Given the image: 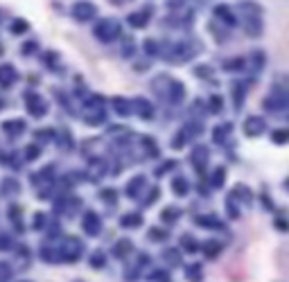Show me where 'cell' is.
Listing matches in <instances>:
<instances>
[{"instance_id":"obj_31","label":"cell","mask_w":289,"mask_h":282,"mask_svg":"<svg viewBox=\"0 0 289 282\" xmlns=\"http://www.w3.org/2000/svg\"><path fill=\"white\" fill-rule=\"evenodd\" d=\"M163 257H165L169 264H181V251L179 248H167V251L163 253Z\"/></svg>"},{"instance_id":"obj_10","label":"cell","mask_w":289,"mask_h":282,"mask_svg":"<svg viewBox=\"0 0 289 282\" xmlns=\"http://www.w3.org/2000/svg\"><path fill=\"white\" fill-rule=\"evenodd\" d=\"M215 18L222 21L226 27H235L237 25V14L228 7V5H217V7H215Z\"/></svg>"},{"instance_id":"obj_37","label":"cell","mask_w":289,"mask_h":282,"mask_svg":"<svg viewBox=\"0 0 289 282\" xmlns=\"http://www.w3.org/2000/svg\"><path fill=\"white\" fill-rule=\"evenodd\" d=\"M5 131H7V133H21L23 131V122L21 120H14L11 124H5Z\"/></svg>"},{"instance_id":"obj_39","label":"cell","mask_w":289,"mask_h":282,"mask_svg":"<svg viewBox=\"0 0 289 282\" xmlns=\"http://www.w3.org/2000/svg\"><path fill=\"white\" fill-rule=\"evenodd\" d=\"M149 237H151V239H165L167 233H165V230H161V228H151L149 230Z\"/></svg>"},{"instance_id":"obj_32","label":"cell","mask_w":289,"mask_h":282,"mask_svg":"<svg viewBox=\"0 0 289 282\" xmlns=\"http://www.w3.org/2000/svg\"><path fill=\"white\" fill-rule=\"evenodd\" d=\"M185 143H188V131H179L172 140V149H183Z\"/></svg>"},{"instance_id":"obj_6","label":"cell","mask_w":289,"mask_h":282,"mask_svg":"<svg viewBox=\"0 0 289 282\" xmlns=\"http://www.w3.org/2000/svg\"><path fill=\"white\" fill-rule=\"evenodd\" d=\"M161 97H165L169 104H181V102L185 99V86L181 82H177V79H167V86L165 90L161 93Z\"/></svg>"},{"instance_id":"obj_21","label":"cell","mask_w":289,"mask_h":282,"mask_svg":"<svg viewBox=\"0 0 289 282\" xmlns=\"http://www.w3.org/2000/svg\"><path fill=\"white\" fill-rule=\"evenodd\" d=\"M222 253V244L219 241H203V255L206 257H217Z\"/></svg>"},{"instance_id":"obj_43","label":"cell","mask_w":289,"mask_h":282,"mask_svg":"<svg viewBox=\"0 0 289 282\" xmlns=\"http://www.w3.org/2000/svg\"><path fill=\"white\" fill-rule=\"evenodd\" d=\"M195 75H197V77H210V70H208V66H199V68L195 70Z\"/></svg>"},{"instance_id":"obj_26","label":"cell","mask_w":289,"mask_h":282,"mask_svg":"<svg viewBox=\"0 0 289 282\" xmlns=\"http://www.w3.org/2000/svg\"><path fill=\"white\" fill-rule=\"evenodd\" d=\"M271 140H274L276 145L289 143V129H276V131H271Z\"/></svg>"},{"instance_id":"obj_12","label":"cell","mask_w":289,"mask_h":282,"mask_svg":"<svg viewBox=\"0 0 289 282\" xmlns=\"http://www.w3.org/2000/svg\"><path fill=\"white\" fill-rule=\"evenodd\" d=\"M246 93H248V84L246 82H235L233 84V106L235 111H240L244 106V99H246Z\"/></svg>"},{"instance_id":"obj_36","label":"cell","mask_w":289,"mask_h":282,"mask_svg":"<svg viewBox=\"0 0 289 282\" xmlns=\"http://www.w3.org/2000/svg\"><path fill=\"white\" fill-rule=\"evenodd\" d=\"M143 147L149 151L151 156H156V145H154V138H151V135H145L143 138Z\"/></svg>"},{"instance_id":"obj_29","label":"cell","mask_w":289,"mask_h":282,"mask_svg":"<svg viewBox=\"0 0 289 282\" xmlns=\"http://www.w3.org/2000/svg\"><path fill=\"white\" fill-rule=\"evenodd\" d=\"M131 248H133V244H131V241H129V239L118 241V244H115V255H118V257H124L129 251H131Z\"/></svg>"},{"instance_id":"obj_25","label":"cell","mask_w":289,"mask_h":282,"mask_svg":"<svg viewBox=\"0 0 289 282\" xmlns=\"http://www.w3.org/2000/svg\"><path fill=\"white\" fill-rule=\"evenodd\" d=\"M224 180H226V167H224V165H219V167L213 172L210 183H213V188H222Z\"/></svg>"},{"instance_id":"obj_3","label":"cell","mask_w":289,"mask_h":282,"mask_svg":"<svg viewBox=\"0 0 289 282\" xmlns=\"http://www.w3.org/2000/svg\"><path fill=\"white\" fill-rule=\"evenodd\" d=\"M262 106L271 113H280V111L289 109V86H285V84H276V86L271 88V93L264 97Z\"/></svg>"},{"instance_id":"obj_33","label":"cell","mask_w":289,"mask_h":282,"mask_svg":"<svg viewBox=\"0 0 289 282\" xmlns=\"http://www.w3.org/2000/svg\"><path fill=\"white\" fill-rule=\"evenodd\" d=\"M195 224L201 226H213V228H224V224L219 219H210V217H195Z\"/></svg>"},{"instance_id":"obj_27","label":"cell","mask_w":289,"mask_h":282,"mask_svg":"<svg viewBox=\"0 0 289 282\" xmlns=\"http://www.w3.org/2000/svg\"><path fill=\"white\" fill-rule=\"evenodd\" d=\"M233 196H237V199H242L244 203H251V190H248L246 185H235Z\"/></svg>"},{"instance_id":"obj_18","label":"cell","mask_w":289,"mask_h":282,"mask_svg":"<svg viewBox=\"0 0 289 282\" xmlns=\"http://www.w3.org/2000/svg\"><path fill=\"white\" fill-rule=\"evenodd\" d=\"M230 129H233V124H219V127H215V131H213V138H215V143H219V145H224L226 143V138H228V133H230Z\"/></svg>"},{"instance_id":"obj_20","label":"cell","mask_w":289,"mask_h":282,"mask_svg":"<svg viewBox=\"0 0 289 282\" xmlns=\"http://www.w3.org/2000/svg\"><path fill=\"white\" fill-rule=\"evenodd\" d=\"M172 190H174V194H177V196H185V194H188V190H190V185H188V180H185L183 176H174Z\"/></svg>"},{"instance_id":"obj_38","label":"cell","mask_w":289,"mask_h":282,"mask_svg":"<svg viewBox=\"0 0 289 282\" xmlns=\"http://www.w3.org/2000/svg\"><path fill=\"white\" fill-rule=\"evenodd\" d=\"M149 280H158V282H172V280H169V275L165 273V271H154V273L149 275Z\"/></svg>"},{"instance_id":"obj_7","label":"cell","mask_w":289,"mask_h":282,"mask_svg":"<svg viewBox=\"0 0 289 282\" xmlns=\"http://www.w3.org/2000/svg\"><path fill=\"white\" fill-rule=\"evenodd\" d=\"M95 14H98V7L93 3H88V0H79V3L72 5V16L82 23L95 18Z\"/></svg>"},{"instance_id":"obj_9","label":"cell","mask_w":289,"mask_h":282,"mask_svg":"<svg viewBox=\"0 0 289 282\" xmlns=\"http://www.w3.org/2000/svg\"><path fill=\"white\" fill-rule=\"evenodd\" d=\"M264 129H267V122H264L260 115L246 117V122H244V135H248V138H258V135L264 133Z\"/></svg>"},{"instance_id":"obj_49","label":"cell","mask_w":289,"mask_h":282,"mask_svg":"<svg viewBox=\"0 0 289 282\" xmlns=\"http://www.w3.org/2000/svg\"><path fill=\"white\" fill-rule=\"evenodd\" d=\"M111 3H113V5H124L127 0H111Z\"/></svg>"},{"instance_id":"obj_35","label":"cell","mask_w":289,"mask_h":282,"mask_svg":"<svg viewBox=\"0 0 289 282\" xmlns=\"http://www.w3.org/2000/svg\"><path fill=\"white\" fill-rule=\"evenodd\" d=\"M224 99L222 97H219V95H213V97H210V111L213 113H222V109H224Z\"/></svg>"},{"instance_id":"obj_17","label":"cell","mask_w":289,"mask_h":282,"mask_svg":"<svg viewBox=\"0 0 289 282\" xmlns=\"http://www.w3.org/2000/svg\"><path fill=\"white\" fill-rule=\"evenodd\" d=\"M145 188V176H133L131 180L127 183V188H124V192H127L129 199H138L140 190Z\"/></svg>"},{"instance_id":"obj_13","label":"cell","mask_w":289,"mask_h":282,"mask_svg":"<svg viewBox=\"0 0 289 282\" xmlns=\"http://www.w3.org/2000/svg\"><path fill=\"white\" fill-rule=\"evenodd\" d=\"M27 111L32 113V115H36V117H41L45 111H48V104H45V102L38 97V95H34V93H30L27 95Z\"/></svg>"},{"instance_id":"obj_30","label":"cell","mask_w":289,"mask_h":282,"mask_svg":"<svg viewBox=\"0 0 289 282\" xmlns=\"http://www.w3.org/2000/svg\"><path fill=\"white\" fill-rule=\"evenodd\" d=\"M185 275H188L190 282H199V280H201V269H199V264H190V267L185 269Z\"/></svg>"},{"instance_id":"obj_8","label":"cell","mask_w":289,"mask_h":282,"mask_svg":"<svg viewBox=\"0 0 289 282\" xmlns=\"http://www.w3.org/2000/svg\"><path fill=\"white\" fill-rule=\"evenodd\" d=\"M208 147L206 145H197L195 149H192V154H190V163H192V167L197 169L199 174L206 172V167H208Z\"/></svg>"},{"instance_id":"obj_48","label":"cell","mask_w":289,"mask_h":282,"mask_svg":"<svg viewBox=\"0 0 289 282\" xmlns=\"http://www.w3.org/2000/svg\"><path fill=\"white\" fill-rule=\"evenodd\" d=\"M93 262L98 264V267H102V262H104V259H102V255H95V257H93Z\"/></svg>"},{"instance_id":"obj_41","label":"cell","mask_w":289,"mask_h":282,"mask_svg":"<svg viewBox=\"0 0 289 282\" xmlns=\"http://www.w3.org/2000/svg\"><path fill=\"white\" fill-rule=\"evenodd\" d=\"M27 30V23H23V21H16L14 23V34H23Z\"/></svg>"},{"instance_id":"obj_23","label":"cell","mask_w":289,"mask_h":282,"mask_svg":"<svg viewBox=\"0 0 289 282\" xmlns=\"http://www.w3.org/2000/svg\"><path fill=\"white\" fill-rule=\"evenodd\" d=\"M244 59L242 56H237V59H228V61H224V70H228V72H240V70H244Z\"/></svg>"},{"instance_id":"obj_44","label":"cell","mask_w":289,"mask_h":282,"mask_svg":"<svg viewBox=\"0 0 289 282\" xmlns=\"http://www.w3.org/2000/svg\"><path fill=\"white\" fill-rule=\"evenodd\" d=\"M122 54H124V56H131V54H133V43H131V41H129V43H124Z\"/></svg>"},{"instance_id":"obj_5","label":"cell","mask_w":289,"mask_h":282,"mask_svg":"<svg viewBox=\"0 0 289 282\" xmlns=\"http://www.w3.org/2000/svg\"><path fill=\"white\" fill-rule=\"evenodd\" d=\"M95 38H100L102 43H111L115 41L118 36H120V23H118L115 18H102L98 25H95Z\"/></svg>"},{"instance_id":"obj_34","label":"cell","mask_w":289,"mask_h":282,"mask_svg":"<svg viewBox=\"0 0 289 282\" xmlns=\"http://www.w3.org/2000/svg\"><path fill=\"white\" fill-rule=\"evenodd\" d=\"M181 244L185 246V251H188V253H195V251H199V244H197V241L192 239L190 235H183V237H181Z\"/></svg>"},{"instance_id":"obj_15","label":"cell","mask_w":289,"mask_h":282,"mask_svg":"<svg viewBox=\"0 0 289 282\" xmlns=\"http://www.w3.org/2000/svg\"><path fill=\"white\" fill-rule=\"evenodd\" d=\"M133 111L138 113V117H143V120H151V117H154V106L143 97L133 99Z\"/></svg>"},{"instance_id":"obj_19","label":"cell","mask_w":289,"mask_h":282,"mask_svg":"<svg viewBox=\"0 0 289 282\" xmlns=\"http://www.w3.org/2000/svg\"><path fill=\"white\" fill-rule=\"evenodd\" d=\"M16 82V70L11 66H0V84L3 86H9V84Z\"/></svg>"},{"instance_id":"obj_45","label":"cell","mask_w":289,"mask_h":282,"mask_svg":"<svg viewBox=\"0 0 289 282\" xmlns=\"http://www.w3.org/2000/svg\"><path fill=\"white\" fill-rule=\"evenodd\" d=\"M183 3H185V0H167V7L169 9H179Z\"/></svg>"},{"instance_id":"obj_11","label":"cell","mask_w":289,"mask_h":282,"mask_svg":"<svg viewBox=\"0 0 289 282\" xmlns=\"http://www.w3.org/2000/svg\"><path fill=\"white\" fill-rule=\"evenodd\" d=\"M151 18V9H140V11H133V14L127 16V23L133 27V30H145L147 23Z\"/></svg>"},{"instance_id":"obj_47","label":"cell","mask_w":289,"mask_h":282,"mask_svg":"<svg viewBox=\"0 0 289 282\" xmlns=\"http://www.w3.org/2000/svg\"><path fill=\"white\" fill-rule=\"evenodd\" d=\"M5 275H7V269H5V264H0V280H3Z\"/></svg>"},{"instance_id":"obj_50","label":"cell","mask_w":289,"mask_h":282,"mask_svg":"<svg viewBox=\"0 0 289 282\" xmlns=\"http://www.w3.org/2000/svg\"><path fill=\"white\" fill-rule=\"evenodd\" d=\"M285 188H287V190H289V178H287V180H285Z\"/></svg>"},{"instance_id":"obj_22","label":"cell","mask_w":289,"mask_h":282,"mask_svg":"<svg viewBox=\"0 0 289 282\" xmlns=\"http://www.w3.org/2000/svg\"><path fill=\"white\" fill-rule=\"evenodd\" d=\"M179 217H181V210H177L174 206H169V208H165V210L161 212V221H165V224H174Z\"/></svg>"},{"instance_id":"obj_4","label":"cell","mask_w":289,"mask_h":282,"mask_svg":"<svg viewBox=\"0 0 289 282\" xmlns=\"http://www.w3.org/2000/svg\"><path fill=\"white\" fill-rule=\"evenodd\" d=\"M104 117H106V104L100 95H95V97H90L86 102V106H84V120H86V124L98 127V124L104 122Z\"/></svg>"},{"instance_id":"obj_46","label":"cell","mask_w":289,"mask_h":282,"mask_svg":"<svg viewBox=\"0 0 289 282\" xmlns=\"http://www.w3.org/2000/svg\"><path fill=\"white\" fill-rule=\"evenodd\" d=\"M25 154H27V156H30V160H32V158H34V156H38V149H36V147H30V149H27V151H25Z\"/></svg>"},{"instance_id":"obj_1","label":"cell","mask_w":289,"mask_h":282,"mask_svg":"<svg viewBox=\"0 0 289 282\" xmlns=\"http://www.w3.org/2000/svg\"><path fill=\"white\" fill-rule=\"evenodd\" d=\"M197 52H201V45L195 38H174L161 43V56L169 64H185Z\"/></svg>"},{"instance_id":"obj_16","label":"cell","mask_w":289,"mask_h":282,"mask_svg":"<svg viewBox=\"0 0 289 282\" xmlns=\"http://www.w3.org/2000/svg\"><path fill=\"white\" fill-rule=\"evenodd\" d=\"M111 106H113V111H115L120 117H127V115H131V113H133V104L129 99H124V97H113Z\"/></svg>"},{"instance_id":"obj_28","label":"cell","mask_w":289,"mask_h":282,"mask_svg":"<svg viewBox=\"0 0 289 282\" xmlns=\"http://www.w3.org/2000/svg\"><path fill=\"white\" fill-rule=\"evenodd\" d=\"M143 48H145V52H147V54H151V56L161 54V43H158V41H154V38H147Z\"/></svg>"},{"instance_id":"obj_40","label":"cell","mask_w":289,"mask_h":282,"mask_svg":"<svg viewBox=\"0 0 289 282\" xmlns=\"http://www.w3.org/2000/svg\"><path fill=\"white\" fill-rule=\"evenodd\" d=\"M172 167H174V163H172V160L165 163V165H161V167H156V176H163V174H167Z\"/></svg>"},{"instance_id":"obj_24","label":"cell","mask_w":289,"mask_h":282,"mask_svg":"<svg viewBox=\"0 0 289 282\" xmlns=\"http://www.w3.org/2000/svg\"><path fill=\"white\" fill-rule=\"evenodd\" d=\"M140 224H143V219H140L138 212L124 214V217L120 219V226H124V228H133V226H140Z\"/></svg>"},{"instance_id":"obj_42","label":"cell","mask_w":289,"mask_h":282,"mask_svg":"<svg viewBox=\"0 0 289 282\" xmlns=\"http://www.w3.org/2000/svg\"><path fill=\"white\" fill-rule=\"evenodd\" d=\"M102 199L115 203V192H113V190H104V192H102Z\"/></svg>"},{"instance_id":"obj_14","label":"cell","mask_w":289,"mask_h":282,"mask_svg":"<svg viewBox=\"0 0 289 282\" xmlns=\"http://www.w3.org/2000/svg\"><path fill=\"white\" fill-rule=\"evenodd\" d=\"M82 226H84V230H86L88 235H98L102 230V221H100V217L95 212H86V214H84Z\"/></svg>"},{"instance_id":"obj_2","label":"cell","mask_w":289,"mask_h":282,"mask_svg":"<svg viewBox=\"0 0 289 282\" xmlns=\"http://www.w3.org/2000/svg\"><path fill=\"white\" fill-rule=\"evenodd\" d=\"M237 23L242 25V30L246 32V36H262L264 32V21H262V7L258 3L244 0L237 5Z\"/></svg>"}]
</instances>
